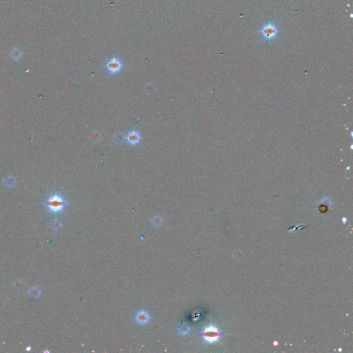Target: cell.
<instances>
[{
  "label": "cell",
  "mask_w": 353,
  "mask_h": 353,
  "mask_svg": "<svg viewBox=\"0 0 353 353\" xmlns=\"http://www.w3.org/2000/svg\"><path fill=\"white\" fill-rule=\"evenodd\" d=\"M45 205L50 213H58L63 211L66 202L62 196L56 193L48 197L45 202Z\"/></svg>",
  "instance_id": "1"
},
{
  "label": "cell",
  "mask_w": 353,
  "mask_h": 353,
  "mask_svg": "<svg viewBox=\"0 0 353 353\" xmlns=\"http://www.w3.org/2000/svg\"><path fill=\"white\" fill-rule=\"evenodd\" d=\"M202 335L205 342L213 343L214 342H218L219 332L216 327L210 326L209 327L205 328V330L203 332Z\"/></svg>",
  "instance_id": "2"
},
{
  "label": "cell",
  "mask_w": 353,
  "mask_h": 353,
  "mask_svg": "<svg viewBox=\"0 0 353 353\" xmlns=\"http://www.w3.org/2000/svg\"><path fill=\"white\" fill-rule=\"evenodd\" d=\"M277 32L276 26L272 23H268L267 25L264 26L261 31L263 37L266 39H271L275 37L276 34H277Z\"/></svg>",
  "instance_id": "3"
},
{
  "label": "cell",
  "mask_w": 353,
  "mask_h": 353,
  "mask_svg": "<svg viewBox=\"0 0 353 353\" xmlns=\"http://www.w3.org/2000/svg\"><path fill=\"white\" fill-rule=\"evenodd\" d=\"M122 64L117 59H112L108 61L107 64V69L111 73H116L119 72L122 69Z\"/></svg>",
  "instance_id": "4"
},
{
  "label": "cell",
  "mask_w": 353,
  "mask_h": 353,
  "mask_svg": "<svg viewBox=\"0 0 353 353\" xmlns=\"http://www.w3.org/2000/svg\"><path fill=\"white\" fill-rule=\"evenodd\" d=\"M135 319H136L137 322L139 323V324L144 325L146 324V323L149 322L150 316L148 313L145 310H140L139 313L137 314Z\"/></svg>",
  "instance_id": "5"
},
{
  "label": "cell",
  "mask_w": 353,
  "mask_h": 353,
  "mask_svg": "<svg viewBox=\"0 0 353 353\" xmlns=\"http://www.w3.org/2000/svg\"><path fill=\"white\" fill-rule=\"evenodd\" d=\"M126 139H127L129 143L132 144V145H135V144H137L140 142L141 136L137 131H132L130 132H128Z\"/></svg>",
  "instance_id": "6"
},
{
  "label": "cell",
  "mask_w": 353,
  "mask_h": 353,
  "mask_svg": "<svg viewBox=\"0 0 353 353\" xmlns=\"http://www.w3.org/2000/svg\"><path fill=\"white\" fill-rule=\"evenodd\" d=\"M28 293L29 297H31V298L37 299V298H39V297L40 296L41 292H40L39 288H37L36 287H33L28 290Z\"/></svg>",
  "instance_id": "7"
},
{
  "label": "cell",
  "mask_w": 353,
  "mask_h": 353,
  "mask_svg": "<svg viewBox=\"0 0 353 353\" xmlns=\"http://www.w3.org/2000/svg\"><path fill=\"white\" fill-rule=\"evenodd\" d=\"M179 332L182 335L188 334L190 331V326L186 323H183L179 326Z\"/></svg>",
  "instance_id": "8"
},
{
  "label": "cell",
  "mask_w": 353,
  "mask_h": 353,
  "mask_svg": "<svg viewBox=\"0 0 353 353\" xmlns=\"http://www.w3.org/2000/svg\"><path fill=\"white\" fill-rule=\"evenodd\" d=\"M151 222H152V224L155 227L159 228V227H160L161 225H162L163 219L160 216L157 215V216L154 217L152 219Z\"/></svg>",
  "instance_id": "9"
},
{
  "label": "cell",
  "mask_w": 353,
  "mask_h": 353,
  "mask_svg": "<svg viewBox=\"0 0 353 353\" xmlns=\"http://www.w3.org/2000/svg\"><path fill=\"white\" fill-rule=\"evenodd\" d=\"M51 228L55 231L60 230L61 228V223L60 220L54 219L51 222Z\"/></svg>",
  "instance_id": "10"
},
{
  "label": "cell",
  "mask_w": 353,
  "mask_h": 353,
  "mask_svg": "<svg viewBox=\"0 0 353 353\" xmlns=\"http://www.w3.org/2000/svg\"><path fill=\"white\" fill-rule=\"evenodd\" d=\"M114 142H117V143H121L123 142V136L122 135L118 134L115 135V137H114Z\"/></svg>",
  "instance_id": "11"
},
{
  "label": "cell",
  "mask_w": 353,
  "mask_h": 353,
  "mask_svg": "<svg viewBox=\"0 0 353 353\" xmlns=\"http://www.w3.org/2000/svg\"><path fill=\"white\" fill-rule=\"evenodd\" d=\"M3 306V303L2 301V300H0V309H1Z\"/></svg>",
  "instance_id": "12"
},
{
  "label": "cell",
  "mask_w": 353,
  "mask_h": 353,
  "mask_svg": "<svg viewBox=\"0 0 353 353\" xmlns=\"http://www.w3.org/2000/svg\"><path fill=\"white\" fill-rule=\"evenodd\" d=\"M31 347H30V346H28V347H27V348H26V351H30V350H31Z\"/></svg>",
  "instance_id": "13"
},
{
  "label": "cell",
  "mask_w": 353,
  "mask_h": 353,
  "mask_svg": "<svg viewBox=\"0 0 353 353\" xmlns=\"http://www.w3.org/2000/svg\"><path fill=\"white\" fill-rule=\"evenodd\" d=\"M346 218H343V223H346Z\"/></svg>",
  "instance_id": "14"
},
{
  "label": "cell",
  "mask_w": 353,
  "mask_h": 353,
  "mask_svg": "<svg viewBox=\"0 0 353 353\" xmlns=\"http://www.w3.org/2000/svg\"><path fill=\"white\" fill-rule=\"evenodd\" d=\"M277 344H278L277 342H274V345H275V346H276V345H277Z\"/></svg>",
  "instance_id": "15"
}]
</instances>
